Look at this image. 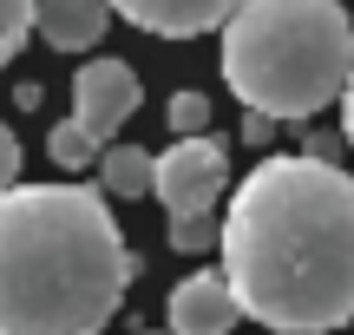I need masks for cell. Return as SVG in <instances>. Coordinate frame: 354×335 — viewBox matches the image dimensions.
Here are the masks:
<instances>
[{"label":"cell","instance_id":"cell-10","mask_svg":"<svg viewBox=\"0 0 354 335\" xmlns=\"http://www.w3.org/2000/svg\"><path fill=\"white\" fill-rule=\"evenodd\" d=\"M46 152H53V165H59V171H86L92 158H99V145H92L86 132H79L73 118H66V125H53V138H46Z\"/></svg>","mask_w":354,"mask_h":335},{"label":"cell","instance_id":"cell-16","mask_svg":"<svg viewBox=\"0 0 354 335\" xmlns=\"http://www.w3.org/2000/svg\"><path fill=\"white\" fill-rule=\"evenodd\" d=\"M243 138H250V145H263V138H269V118H256V112H250V118H243Z\"/></svg>","mask_w":354,"mask_h":335},{"label":"cell","instance_id":"cell-3","mask_svg":"<svg viewBox=\"0 0 354 335\" xmlns=\"http://www.w3.org/2000/svg\"><path fill=\"white\" fill-rule=\"evenodd\" d=\"M223 86L256 118H315L354 73V20L342 0H243L223 26Z\"/></svg>","mask_w":354,"mask_h":335},{"label":"cell","instance_id":"cell-15","mask_svg":"<svg viewBox=\"0 0 354 335\" xmlns=\"http://www.w3.org/2000/svg\"><path fill=\"white\" fill-rule=\"evenodd\" d=\"M342 145H354V73H348V86H342Z\"/></svg>","mask_w":354,"mask_h":335},{"label":"cell","instance_id":"cell-9","mask_svg":"<svg viewBox=\"0 0 354 335\" xmlns=\"http://www.w3.org/2000/svg\"><path fill=\"white\" fill-rule=\"evenodd\" d=\"M151 171H158V158L145 145H105L99 152V191L138 204V197H151Z\"/></svg>","mask_w":354,"mask_h":335},{"label":"cell","instance_id":"cell-14","mask_svg":"<svg viewBox=\"0 0 354 335\" xmlns=\"http://www.w3.org/2000/svg\"><path fill=\"white\" fill-rule=\"evenodd\" d=\"M13 184H20V138L0 125V197H7Z\"/></svg>","mask_w":354,"mask_h":335},{"label":"cell","instance_id":"cell-8","mask_svg":"<svg viewBox=\"0 0 354 335\" xmlns=\"http://www.w3.org/2000/svg\"><path fill=\"white\" fill-rule=\"evenodd\" d=\"M33 26L59 53H92L112 26V0H33Z\"/></svg>","mask_w":354,"mask_h":335},{"label":"cell","instance_id":"cell-17","mask_svg":"<svg viewBox=\"0 0 354 335\" xmlns=\"http://www.w3.org/2000/svg\"><path fill=\"white\" fill-rule=\"evenodd\" d=\"M165 335H171V329H165Z\"/></svg>","mask_w":354,"mask_h":335},{"label":"cell","instance_id":"cell-7","mask_svg":"<svg viewBox=\"0 0 354 335\" xmlns=\"http://www.w3.org/2000/svg\"><path fill=\"white\" fill-rule=\"evenodd\" d=\"M243 0H112L118 20L145 26L158 39H197V33H216V26L236 13Z\"/></svg>","mask_w":354,"mask_h":335},{"label":"cell","instance_id":"cell-12","mask_svg":"<svg viewBox=\"0 0 354 335\" xmlns=\"http://www.w3.org/2000/svg\"><path fill=\"white\" fill-rule=\"evenodd\" d=\"M26 33H33V0H0V66L26 46Z\"/></svg>","mask_w":354,"mask_h":335},{"label":"cell","instance_id":"cell-13","mask_svg":"<svg viewBox=\"0 0 354 335\" xmlns=\"http://www.w3.org/2000/svg\"><path fill=\"white\" fill-rule=\"evenodd\" d=\"M216 230H223L216 217H171V250H184V257L216 250Z\"/></svg>","mask_w":354,"mask_h":335},{"label":"cell","instance_id":"cell-11","mask_svg":"<svg viewBox=\"0 0 354 335\" xmlns=\"http://www.w3.org/2000/svg\"><path fill=\"white\" fill-rule=\"evenodd\" d=\"M165 118H171L177 138H203V132H210V99L190 86V92H177V99H171V112H165Z\"/></svg>","mask_w":354,"mask_h":335},{"label":"cell","instance_id":"cell-1","mask_svg":"<svg viewBox=\"0 0 354 335\" xmlns=\"http://www.w3.org/2000/svg\"><path fill=\"white\" fill-rule=\"evenodd\" d=\"M223 283L250 323L328 335L354 323V178L295 152L263 158L216 230Z\"/></svg>","mask_w":354,"mask_h":335},{"label":"cell","instance_id":"cell-6","mask_svg":"<svg viewBox=\"0 0 354 335\" xmlns=\"http://www.w3.org/2000/svg\"><path fill=\"white\" fill-rule=\"evenodd\" d=\"M171 335H230L243 323V309H236V296H230V283H223V270H197V276H184V283L171 289Z\"/></svg>","mask_w":354,"mask_h":335},{"label":"cell","instance_id":"cell-4","mask_svg":"<svg viewBox=\"0 0 354 335\" xmlns=\"http://www.w3.org/2000/svg\"><path fill=\"white\" fill-rule=\"evenodd\" d=\"M230 191V152L203 132V138H177L171 152H158L151 171V197L171 217H210L216 197Z\"/></svg>","mask_w":354,"mask_h":335},{"label":"cell","instance_id":"cell-5","mask_svg":"<svg viewBox=\"0 0 354 335\" xmlns=\"http://www.w3.org/2000/svg\"><path fill=\"white\" fill-rule=\"evenodd\" d=\"M138 99H145L138 73H131L125 60H105V53H99V60H86L79 79H73V125L105 152V145L118 138V125L138 112Z\"/></svg>","mask_w":354,"mask_h":335},{"label":"cell","instance_id":"cell-2","mask_svg":"<svg viewBox=\"0 0 354 335\" xmlns=\"http://www.w3.org/2000/svg\"><path fill=\"white\" fill-rule=\"evenodd\" d=\"M131 270L105 191L13 184L0 197V335H99Z\"/></svg>","mask_w":354,"mask_h":335}]
</instances>
